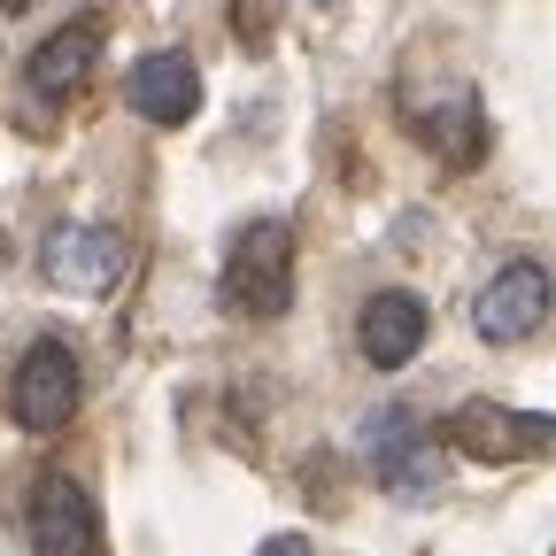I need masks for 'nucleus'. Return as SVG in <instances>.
I'll use <instances>...</instances> for the list:
<instances>
[{
	"label": "nucleus",
	"instance_id": "nucleus-1",
	"mask_svg": "<svg viewBox=\"0 0 556 556\" xmlns=\"http://www.w3.org/2000/svg\"><path fill=\"white\" fill-rule=\"evenodd\" d=\"M217 302H225V317H248V325H278L294 309V225L287 217H255L232 232Z\"/></svg>",
	"mask_w": 556,
	"mask_h": 556
},
{
	"label": "nucleus",
	"instance_id": "nucleus-2",
	"mask_svg": "<svg viewBox=\"0 0 556 556\" xmlns=\"http://www.w3.org/2000/svg\"><path fill=\"white\" fill-rule=\"evenodd\" d=\"M441 441L471 464H526V456H556V417L541 409H503V402H456Z\"/></svg>",
	"mask_w": 556,
	"mask_h": 556
},
{
	"label": "nucleus",
	"instance_id": "nucleus-3",
	"mask_svg": "<svg viewBox=\"0 0 556 556\" xmlns=\"http://www.w3.org/2000/svg\"><path fill=\"white\" fill-rule=\"evenodd\" d=\"M78 402H86V371L70 356V340H31L9 379V417L24 433H62L78 417Z\"/></svg>",
	"mask_w": 556,
	"mask_h": 556
},
{
	"label": "nucleus",
	"instance_id": "nucleus-4",
	"mask_svg": "<svg viewBox=\"0 0 556 556\" xmlns=\"http://www.w3.org/2000/svg\"><path fill=\"white\" fill-rule=\"evenodd\" d=\"M548 309H556L548 270H541L533 255H510V263L479 287V302H471V332H479V340H495V348H518V340H533V332L548 325Z\"/></svg>",
	"mask_w": 556,
	"mask_h": 556
},
{
	"label": "nucleus",
	"instance_id": "nucleus-5",
	"mask_svg": "<svg viewBox=\"0 0 556 556\" xmlns=\"http://www.w3.org/2000/svg\"><path fill=\"white\" fill-rule=\"evenodd\" d=\"M24 526H31V548L39 556H101V510H93V495L70 471H39L31 479Z\"/></svg>",
	"mask_w": 556,
	"mask_h": 556
},
{
	"label": "nucleus",
	"instance_id": "nucleus-6",
	"mask_svg": "<svg viewBox=\"0 0 556 556\" xmlns=\"http://www.w3.org/2000/svg\"><path fill=\"white\" fill-rule=\"evenodd\" d=\"M371 471L394 503H417V495H433L441 486V441L417 426L409 409H379L371 417Z\"/></svg>",
	"mask_w": 556,
	"mask_h": 556
},
{
	"label": "nucleus",
	"instance_id": "nucleus-7",
	"mask_svg": "<svg viewBox=\"0 0 556 556\" xmlns=\"http://www.w3.org/2000/svg\"><path fill=\"white\" fill-rule=\"evenodd\" d=\"M124 232L116 225H54L47 232V278H54V287L62 294H109L116 287V278H124Z\"/></svg>",
	"mask_w": 556,
	"mask_h": 556
},
{
	"label": "nucleus",
	"instance_id": "nucleus-8",
	"mask_svg": "<svg viewBox=\"0 0 556 556\" xmlns=\"http://www.w3.org/2000/svg\"><path fill=\"white\" fill-rule=\"evenodd\" d=\"M124 101H131V116H148V124H193L201 116V70H193V54H178V47H155V54H139L131 62V78H124Z\"/></svg>",
	"mask_w": 556,
	"mask_h": 556
},
{
	"label": "nucleus",
	"instance_id": "nucleus-9",
	"mask_svg": "<svg viewBox=\"0 0 556 556\" xmlns=\"http://www.w3.org/2000/svg\"><path fill=\"white\" fill-rule=\"evenodd\" d=\"M426 332H433L426 302L402 294V287L371 294V302H364V317H356V340H364V356H371L379 371H402V364L417 356V348H426Z\"/></svg>",
	"mask_w": 556,
	"mask_h": 556
},
{
	"label": "nucleus",
	"instance_id": "nucleus-10",
	"mask_svg": "<svg viewBox=\"0 0 556 556\" xmlns=\"http://www.w3.org/2000/svg\"><path fill=\"white\" fill-rule=\"evenodd\" d=\"M93 62H101V24H62L54 39H39L31 47V93L39 101H70L86 78H93Z\"/></svg>",
	"mask_w": 556,
	"mask_h": 556
},
{
	"label": "nucleus",
	"instance_id": "nucleus-11",
	"mask_svg": "<svg viewBox=\"0 0 556 556\" xmlns=\"http://www.w3.org/2000/svg\"><path fill=\"white\" fill-rule=\"evenodd\" d=\"M417 139H426L441 163H479V155H486V116H479L471 93H448L441 109L417 116Z\"/></svg>",
	"mask_w": 556,
	"mask_h": 556
},
{
	"label": "nucleus",
	"instance_id": "nucleus-12",
	"mask_svg": "<svg viewBox=\"0 0 556 556\" xmlns=\"http://www.w3.org/2000/svg\"><path fill=\"white\" fill-rule=\"evenodd\" d=\"M232 31H240V47H270V31H278V0H232Z\"/></svg>",
	"mask_w": 556,
	"mask_h": 556
},
{
	"label": "nucleus",
	"instance_id": "nucleus-13",
	"mask_svg": "<svg viewBox=\"0 0 556 556\" xmlns=\"http://www.w3.org/2000/svg\"><path fill=\"white\" fill-rule=\"evenodd\" d=\"M255 556H317V548H309V541H302V533H270V541H263V548H255Z\"/></svg>",
	"mask_w": 556,
	"mask_h": 556
},
{
	"label": "nucleus",
	"instance_id": "nucleus-14",
	"mask_svg": "<svg viewBox=\"0 0 556 556\" xmlns=\"http://www.w3.org/2000/svg\"><path fill=\"white\" fill-rule=\"evenodd\" d=\"M0 9H9V16H24V9H31V0H0Z\"/></svg>",
	"mask_w": 556,
	"mask_h": 556
},
{
	"label": "nucleus",
	"instance_id": "nucleus-15",
	"mask_svg": "<svg viewBox=\"0 0 556 556\" xmlns=\"http://www.w3.org/2000/svg\"><path fill=\"white\" fill-rule=\"evenodd\" d=\"M317 9H332V0H317Z\"/></svg>",
	"mask_w": 556,
	"mask_h": 556
}]
</instances>
